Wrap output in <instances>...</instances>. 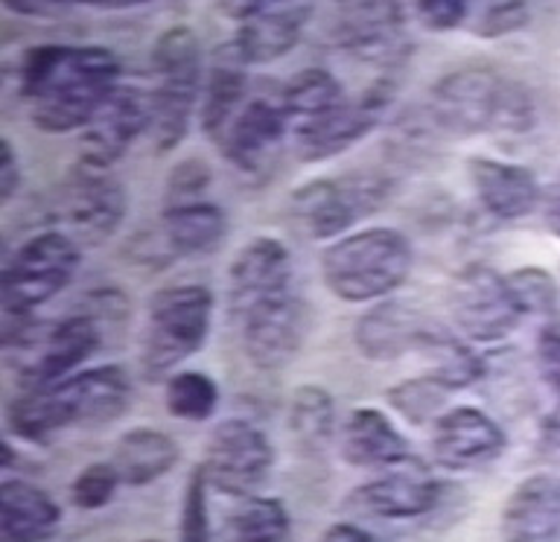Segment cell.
<instances>
[{
	"instance_id": "4fadbf2b",
	"label": "cell",
	"mask_w": 560,
	"mask_h": 542,
	"mask_svg": "<svg viewBox=\"0 0 560 542\" xmlns=\"http://www.w3.org/2000/svg\"><path fill=\"white\" fill-rule=\"evenodd\" d=\"M240 321L245 356L260 370L287 367L306 339V306L292 288L248 309Z\"/></svg>"
},
{
	"instance_id": "3957f363",
	"label": "cell",
	"mask_w": 560,
	"mask_h": 542,
	"mask_svg": "<svg viewBox=\"0 0 560 542\" xmlns=\"http://www.w3.org/2000/svg\"><path fill=\"white\" fill-rule=\"evenodd\" d=\"M415 251L409 236L394 227H365L341 236L322 254V280L348 304H371L409 280Z\"/></svg>"
},
{
	"instance_id": "52a82bcc",
	"label": "cell",
	"mask_w": 560,
	"mask_h": 542,
	"mask_svg": "<svg viewBox=\"0 0 560 542\" xmlns=\"http://www.w3.org/2000/svg\"><path fill=\"white\" fill-rule=\"evenodd\" d=\"M82 251L65 231H42L30 236L3 266L0 301L7 318L33 313L35 306L56 297L77 278Z\"/></svg>"
},
{
	"instance_id": "ba28073f",
	"label": "cell",
	"mask_w": 560,
	"mask_h": 542,
	"mask_svg": "<svg viewBox=\"0 0 560 542\" xmlns=\"http://www.w3.org/2000/svg\"><path fill=\"white\" fill-rule=\"evenodd\" d=\"M388 201V181L371 173L345 178H315L298 187L289 213L298 231L310 239H336Z\"/></svg>"
},
{
	"instance_id": "6da1fadb",
	"label": "cell",
	"mask_w": 560,
	"mask_h": 542,
	"mask_svg": "<svg viewBox=\"0 0 560 542\" xmlns=\"http://www.w3.org/2000/svg\"><path fill=\"white\" fill-rule=\"evenodd\" d=\"M120 61L91 44H42L21 59L18 91L35 129L68 134L85 129L120 82Z\"/></svg>"
},
{
	"instance_id": "e575fe53",
	"label": "cell",
	"mask_w": 560,
	"mask_h": 542,
	"mask_svg": "<svg viewBox=\"0 0 560 542\" xmlns=\"http://www.w3.org/2000/svg\"><path fill=\"white\" fill-rule=\"evenodd\" d=\"M446 388L435 382L432 376L423 379H406V382L394 385L388 391V402L394 411H400L402 417L409 420L411 426H427V423H438L446 411Z\"/></svg>"
},
{
	"instance_id": "836d02e7",
	"label": "cell",
	"mask_w": 560,
	"mask_h": 542,
	"mask_svg": "<svg viewBox=\"0 0 560 542\" xmlns=\"http://www.w3.org/2000/svg\"><path fill=\"white\" fill-rule=\"evenodd\" d=\"M289 428L306 446H318L330 437L332 428V397L322 385H304L292 393L289 402Z\"/></svg>"
},
{
	"instance_id": "7a4b0ae2",
	"label": "cell",
	"mask_w": 560,
	"mask_h": 542,
	"mask_svg": "<svg viewBox=\"0 0 560 542\" xmlns=\"http://www.w3.org/2000/svg\"><path fill=\"white\" fill-rule=\"evenodd\" d=\"M429 117L450 134L472 138L488 131H525L534 122L532 96L523 85L490 68H458L435 82Z\"/></svg>"
},
{
	"instance_id": "bcb514c9",
	"label": "cell",
	"mask_w": 560,
	"mask_h": 542,
	"mask_svg": "<svg viewBox=\"0 0 560 542\" xmlns=\"http://www.w3.org/2000/svg\"><path fill=\"white\" fill-rule=\"evenodd\" d=\"M546 225L555 236H560V187L546 201Z\"/></svg>"
},
{
	"instance_id": "d590c367",
	"label": "cell",
	"mask_w": 560,
	"mask_h": 542,
	"mask_svg": "<svg viewBox=\"0 0 560 542\" xmlns=\"http://www.w3.org/2000/svg\"><path fill=\"white\" fill-rule=\"evenodd\" d=\"M508 286L523 315H558L560 286L546 269L525 266L508 274Z\"/></svg>"
},
{
	"instance_id": "f6af8a7d",
	"label": "cell",
	"mask_w": 560,
	"mask_h": 542,
	"mask_svg": "<svg viewBox=\"0 0 560 542\" xmlns=\"http://www.w3.org/2000/svg\"><path fill=\"white\" fill-rule=\"evenodd\" d=\"M7 9H15V12H24V15H59V12H68L70 3H18V0H7Z\"/></svg>"
},
{
	"instance_id": "7bdbcfd3",
	"label": "cell",
	"mask_w": 560,
	"mask_h": 542,
	"mask_svg": "<svg viewBox=\"0 0 560 542\" xmlns=\"http://www.w3.org/2000/svg\"><path fill=\"white\" fill-rule=\"evenodd\" d=\"M18 184H21V169H18L15 149L7 138L0 140V201H9L15 196Z\"/></svg>"
},
{
	"instance_id": "d6a6232c",
	"label": "cell",
	"mask_w": 560,
	"mask_h": 542,
	"mask_svg": "<svg viewBox=\"0 0 560 542\" xmlns=\"http://www.w3.org/2000/svg\"><path fill=\"white\" fill-rule=\"evenodd\" d=\"M164 402L173 417L201 423V420L213 417L219 405V388L208 374L182 370V374H173L166 379Z\"/></svg>"
},
{
	"instance_id": "277c9868",
	"label": "cell",
	"mask_w": 560,
	"mask_h": 542,
	"mask_svg": "<svg viewBox=\"0 0 560 542\" xmlns=\"http://www.w3.org/2000/svg\"><path fill=\"white\" fill-rule=\"evenodd\" d=\"M100 341L103 335L96 315L79 313L47 327L26 321L7 327L3 347L24 388H47L77 374L100 350Z\"/></svg>"
},
{
	"instance_id": "ab89813d",
	"label": "cell",
	"mask_w": 560,
	"mask_h": 542,
	"mask_svg": "<svg viewBox=\"0 0 560 542\" xmlns=\"http://www.w3.org/2000/svg\"><path fill=\"white\" fill-rule=\"evenodd\" d=\"M213 181L210 166L201 157H187L178 166H173V173L166 178V208H182V204H192V201H205V190Z\"/></svg>"
},
{
	"instance_id": "8992f818",
	"label": "cell",
	"mask_w": 560,
	"mask_h": 542,
	"mask_svg": "<svg viewBox=\"0 0 560 542\" xmlns=\"http://www.w3.org/2000/svg\"><path fill=\"white\" fill-rule=\"evenodd\" d=\"M158 85L152 91L149 138L155 152H170L187 138L190 117L201 99V44L190 26H170L152 47Z\"/></svg>"
},
{
	"instance_id": "ee69618b",
	"label": "cell",
	"mask_w": 560,
	"mask_h": 542,
	"mask_svg": "<svg viewBox=\"0 0 560 542\" xmlns=\"http://www.w3.org/2000/svg\"><path fill=\"white\" fill-rule=\"evenodd\" d=\"M322 542H376L365 528H359L353 522H336L332 528H327L322 537Z\"/></svg>"
},
{
	"instance_id": "f35d334b",
	"label": "cell",
	"mask_w": 560,
	"mask_h": 542,
	"mask_svg": "<svg viewBox=\"0 0 560 542\" xmlns=\"http://www.w3.org/2000/svg\"><path fill=\"white\" fill-rule=\"evenodd\" d=\"M120 484L122 481L112 467V461L88 463L73 481V487H70V502L82 507V510H100V507L112 502Z\"/></svg>"
},
{
	"instance_id": "8d00e7d4",
	"label": "cell",
	"mask_w": 560,
	"mask_h": 542,
	"mask_svg": "<svg viewBox=\"0 0 560 542\" xmlns=\"http://www.w3.org/2000/svg\"><path fill=\"white\" fill-rule=\"evenodd\" d=\"M537 370L555 400L551 411L542 420V437L560 449V321L542 327L540 339H537Z\"/></svg>"
},
{
	"instance_id": "cb8c5ba5",
	"label": "cell",
	"mask_w": 560,
	"mask_h": 542,
	"mask_svg": "<svg viewBox=\"0 0 560 542\" xmlns=\"http://www.w3.org/2000/svg\"><path fill=\"white\" fill-rule=\"evenodd\" d=\"M467 173L481 208L502 222L528 216L540 201V184L520 164H505L497 157H470Z\"/></svg>"
},
{
	"instance_id": "30bf717a",
	"label": "cell",
	"mask_w": 560,
	"mask_h": 542,
	"mask_svg": "<svg viewBox=\"0 0 560 542\" xmlns=\"http://www.w3.org/2000/svg\"><path fill=\"white\" fill-rule=\"evenodd\" d=\"M275 463L269 437L248 420H225L213 428L199 463L208 484L234 498H248L266 484Z\"/></svg>"
},
{
	"instance_id": "603a6c76",
	"label": "cell",
	"mask_w": 560,
	"mask_h": 542,
	"mask_svg": "<svg viewBox=\"0 0 560 542\" xmlns=\"http://www.w3.org/2000/svg\"><path fill=\"white\" fill-rule=\"evenodd\" d=\"M245 87H248V61L243 59V52L236 50L234 42L217 47V52L210 56L208 76H205L199 99L201 131L210 140H217V143L225 140L231 122L243 111Z\"/></svg>"
},
{
	"instance_id": "60d3db41",
	"label": "cell",
	"mask_w": 560,
	"mask_h": 542,
	"mask_svg": "<svg viewBox=\"0 0 560 542\" xmlns=\"http://www.w3.org/2000/svg\"><path fill=\"white\" fill-rule=\"evenodd\" d=\"M525 24H528V3L497 0V3H481V9L472 17V35H479V38H502V35L523 30Z\"/></svg>"
},
{
	"instance_id": "ffe728a7",
	"label": "cell",
	"mask_w": 560,
	"mask_h": 542,
	"mask_svg": "<svg viewBox=\"0 0 560 542\" xmlns=\"http://www.w3.org/2000/svg\"><path fill=\"white\" fill-rule=\"evenodd\" d=\"M287 126L289 117L283 114L280 103L252 99V103L243 105V111L236 114V120L231 122V129L219 146L236 169L248 175L266 173L283 146Z\"/></svg>"
},
{
	"instance_id": "e0dca14e",
	"label": "cell",
	"mask_w": 560,
	"mask_h": 542,
	"mask_svg": "<svg viewBox=\"0 0 560 542\" xmlns=\"http://www.w3.org/2000/svg\"><path fill=\"white\" fill-rule=\"evenodd\" d=\"M502 449H505L502 426L472 405L450 409L432 428V455L444 470H476L497 461Z\"/></svg>"
},
{
	"instance_id": "d6986e66",
	"label": "cell",
	"mask_w": 560,
	"mask_h": 542,
	"mask_svg": "<svg viewBox=\"0 0 560 542\" xmlns=\"http://www.w3.org/2000/svg\"><path fill=\"white\" fill-rule=\"evenodd\" d=\"M353 505L380 519H418L427 516L441 498V484L418 458L397 463L380 479L353 490Z\"/></svg>"
},
{
	"instance_id": "8fae6325",
	"label": "cell",
	"mask_w": 560,
	"mask_h": 542,
	"mask_svg": "<svg viewBox=\"0 0 560 542\" xmlns=\"http://www.w3.org/2000/svg\"><path fill=\"white\" fill-rule=\"evenodd\" d=\"M129 210L126 187L108 175V169L82 166L68 178L59 196V222L70 227L77 243L103 245L117 234Z\"/></svg>"
},
{
	"instance_id": "d4e9b609",
	"label": "cell",
	"mask_w": 560,
	"mask_h": 542,
	"mask_svg": "<svg viewBox=\"0 0 560 542\" xmlns=\"http://www.w3.org/2000/svg\"><path fill=\"white\" fill-rule=\"evenodd\" d=\"M61 393L73 414V426H105L126 411L131 397L129 374L120 365H100L68 376Z\"/></svg>"
},
{
	"instance_id": "83f0119b",
	"label": "cell",
	"mask_w": 560,
	"mask_h": 542,
	"mask_svg": "<svg viewBox=\"0 0 560 542\" xmlns=\"http://www.w3.org/2000/svg\"><path fill=\"white\" fill-rule=\"evenodd\" d=\"M178 463V444L166 432L140 426L117 440L112 452V467L122 484L143 487L173 470Z\"/></svg>"
},
{
	"instance_id": "5bb4252c",
	"label": "cell",
	"mask_w": 560,
	"mask_h": 542,
	"mask_svg": "<svg viewBox=\"0 0 560 542\" xmlns=\"http://www.w3.org/2000/svg\"><path fill=\"white\" fill-rule=\"evenodd\" d=\"M217 7L240 21L234 44L248 64H269L287 56L289 50H295L315 9L313 3H271V0L217 3Z\"/></svg>"
},
{
	"instance_id": "b9f144b4",
	"label": "cell",
	"mask_w": 560,
	"mask_h": 542,
	"mask_svg": "<svg viewBox=\"0 0 560 542\" xmlns=\"http://www.w3.org/2000/svg\"><path fill=\"white\" fill-rule=\"evenodd\" d=\"M415 15L432 33H453L470 21L472 3L467 0H420L415 3Z\"/></svg>"
},
{
	"instance_id": "4316f807",
	"label": "cell",
	"mask_w": 560,
	"mask_h": 542,
	"mask_svg": "<svg viewBox=\"0 0 560 542\" xmlns=\"http://www.w3.org/2000/svg\"><path fill=\"white\" fill-rule=\"evenodd\" d=\"M341 455L353 467L371 470H392L415 458L409 440L380 409H357L350 414L341 432Z\"/></svg>"
},
{
	"instance_id": "f546056e",
	"label": "cell",
	"mask_w": 560,
	"mask_h": 542,
	"mask_svg": "<svg viewBox=\"0 0 560 542\" xmlns=\"http://www.w3.org/2000/svg\"><path fill=\"white\" fill-rule=\"evenodd\" d=\"M420 356H427L429 374L435 382H441L446 391H462L467 385L479 382L481 374H485V365L481 358L467 347V341H462L458 335H450L441 327H432L429 335L423 339L418 350Z\"/></svg>"
},
{
	"instance_id": "484cf974",
	"label": "cell",
	"mask_w": 560,
	"mask_h": 542,
	"mask_svg": "<svg viewBox=\"0 0 560 542\" xmlns=\"http://www.w3.org/2000/svg\"><path fill=\"white\" fill-rule=\"evenodd\" d=\"M61 525V510L50 493L30 481L0 484V542H47Z\"/></svg>"
},
{
	"instance_id": "f1b7e54d",
	"label": "cell",
	"mask_w": 560,
	"mask_h": 542,
	"mask_svg": "<svg viewBox=\"0 0 560 542\" xmlns=\"http://www.w3.org/2000/svg\"><path fill=\"white\" fill-rule=\"evenodd\" d=\"M161 231H164V245L170 251L192 257V254H208L219 248V243L225 239L228 222L217 204L192 201L182 208H164Z\"/></svg>"
},
{
	"instance_id": "5b68a950",
	"label": "cell",
	"mask_w": 560,
	"mask_h": 542,
	"mask_svg": "<svg viewBox=\"0 0 560 542\" xmlns=\"http://www.w3.org/2000/svg\"><path fill=\"white\" fill-rule=\"evenodd\" d=\"M147 313L140 374L158 382L201 350L213 321V295L201 283L166 286L152 295Z\"/></svg>"
},
{
	"instance_id": "9c48e42d",
	"label": "cell",
	"mask_w": 560,
	"mask_h": 542,
	"mask_svg": "<svg viewBox=\"0 0 560 542\" xmlns=\"http://www.w3.org/2000/svg\"><path fill=\"white\" fill-rule=\"evenodd\" d=\"M446 306L455 330L470 341H502L514 330L523 313L516 306L505 274L485 262L464 266L450 283Z\"/></svg>"
},
{
	"instance_id": "7dc6e473",
	"label": "cell",
	"mask_w": 560,
	"mask_h": 542,
	"mask_svg": "<svg viewBox=\"0 0 560 542\" xmlns=\"http://www.w3.org/2000/svg\"><path fill=\"white\" fill-rule=\"evenodd\" d=\"M147 542H161V540H147Z\"/></svg>"
},
{
	"instance_id": "1f68e13d",
	"label": "cell",
	"mask_w": 560,
	"mask_h": 542,
	"mask_svg": "<svg viewBox=\"0 0 560 542\" xmlns=\"http://www.w3.org/2000/svg\"><path fill=\"white\" fill-rule=\"evenodd\" d=\"M228 533L234 542H287L292 519L280 498L248 496L228 519Z\"/></svg>"
},
{
	"instance_id": "4dcf8cb0",
	"label": "cell",
	"mask_w": 560,
	"mask_h": 542,
	"mask_svg": "<svg viewBox=\"0 0 560 542\" xmlns=\"http://www.w3.org/2000/svg\"><path fill=\"white\" fill-rule=\"evenodd\" d=\"M345 99H348L345 87L330 70L306 68L283 85L280 108L289 120H298V126H301V122H310L315 117H324L332 108H339Z\"/></svg>"
},
{
	"instance_id": "74e56055",
	"label": "cell",
	"mask_w": 560,
	"mask_h": 542,
	"mask_svg": "<svg viewBox=\"0 0 560 542\" xmlns=\"http://www.w3.org/2000/svg\"><path fill=\"white\" fill-rule=\"evenodd\" d=\"M208 475L201 467L190 472L184 484L182 510H178V542H210V510H208Z\"/></svg>"
},
{
	"instance_id": "9a60e30c",
	"label": "cell",
	"mask_w": 560,
	"mask_h": 542,
	"mask_svg": "<svg viewBox=\"0 0 560 542\" xmlns=\"http://www.w3.org/2000/svg\"><path fill=\"white\" fill-rule=\"evenodd\" d=\"M336 42L353 59L376 68L400 64L409 52L402 3H388V0L345 3L336 24Z\"/></svg>"
},
{
	"instance_id": "7402d4cb",
	"label": "cell",
	"mask_w": 560,
	"mask_h": 542,
	"mask_svg": "<svg viewBox=\"0 0 560 542\" xmlns=\"http://www.w3.org/2000/svg\"><path fill=\"white\" fill-rule=\"evenodd\" d=\"M435 321L400 301H385L365 313L357 323V347L371 362H394L406 353H418Z\"/></svg>"
},
{
	"instance_id": "44dd1931",
	"label": "cell",
	"mask_w": 560,
	"mask_h": 542,
	"mask_svg": "<svg viewBox=\"0 0 560 542\" xmlns=\"http://www.w3.org/2000/svg\"><path fill=\"white\" fill-rule=\"evenodd\" d=\"M502 542H560V475H532L516 484L499 519Z\"/></svg>"
},
{
	"instance_id": "2e32d148",
	"label": "cell",
	"mask_w": 560,
	"mask_h": 542,
	"mask_svg": "<svg viewBox=\"0 0 560 542\" xmlns=\"http://www.w3.org/2000/svg\"><path fill=\"white\" fill-rule=\"evenodd\" d=\"M388 91L383 85L368 87L357 99H345L324 117L295 126V152L304 164H318L327 157L341 155L345 149L365 138L368 131L383 120Z\"/></svg>"
},
{
	"instance_id": "ac0fdd59",
	"label": "cell",
	"mask_w": 560,
	"mask_h": 542,
	"mask_svg": "<svg viewBox=\"0 0 560 542\" xmlns=\"http://www.w3.org/2000/svg\"><path fill=\"white\" fill-rule=\"evenodd\" d=\"M292 288V254L275 236H257L236 254L228 271L231 313L243 318L262 301Z\"/></svg>"
},
{
	"instance_id": "7c38bea8",
	"label": "cell",
	"mask_w": 560,
	"mask_h": 542,
	"mask_svg": "<svg viewBox=\"0 0 560 542\" xmlns=\"http://www.w3.org/2000/svg\"><path fill=\"white\" fill-rule=\"evenodd\" d=\"M152 126V91L117 85L79 138V164L108 169Z\"/></svg>"
}]
</instances>
